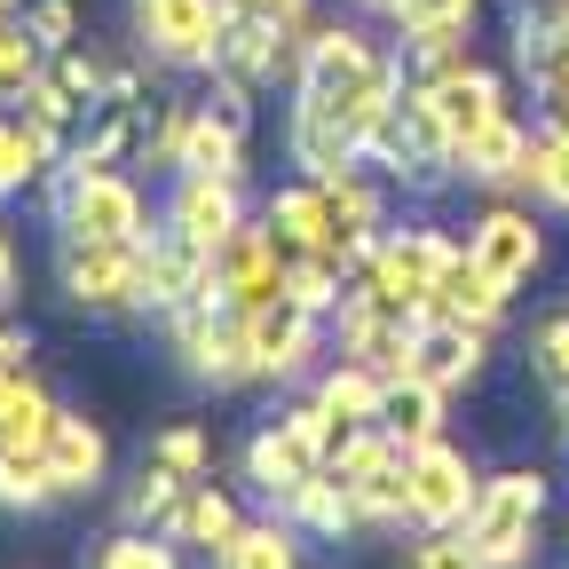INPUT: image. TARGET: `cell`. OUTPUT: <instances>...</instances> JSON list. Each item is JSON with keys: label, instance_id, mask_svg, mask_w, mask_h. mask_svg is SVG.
Segmentation results:
<instances>
[{"label": "cell", "instance_id": "19", "mask_svg": "<svg viewBox=\"0 0 569 569\" xmlns=\"http://www.w3.org/2000/svg\"><path fill=\"white\" fill-rule=\"evenodd\" d=\"M459 174L467 182H482V190H507V182H530V134L515 127V111L507 119H490L467 151H459Z\"/></svg>", "mask_w": 569, "mask_h": 569}, {"label": "cell", "instance_id": "7", "mask_svg": "<svg viewBox=\"0 0 569 569\" xmlns=\"http://www.w3.org/2000/svg\"><path fill=\"white\" fill-rule=\"evenodd\" d=\"M63 293L96 309V317H127L142 309V246H103V238H63Z\"/></svg>", "mask_w": 569, "mask_h": 569}, {"label": "cell", "instance_id": "16", "mask_svg": "<svg viewBox=\"0 0 569 569\" xmlns=\"http://www.w3.org/2000/svg\"><path fill=\"white\" fill-rule=\"evenodd\" d=\"M174 174H238L246 182V127L222 119L213 103H190L182 111V159Z\"/></svg>", "mask_w": 569, "mask_h": 569}, {"label": "cell", "instance_id": "34", "mask_svg": "<svg viewBox=\"0 0 569 569\" xmlns=\"http://www.w3.org/2000/svg\"><path fill=\"white\" fill-rule=\"evenodd\" d=\"M17 103H24V119H40V127H56V134H63L71 119H80V96H71V88L56 80V71H40V80H32Z\"/></svg>", "mask_w": 569, "mask_h": 569}, {"label": "cell", "instance_id": "39", "mask_svg": "<svg viewBox=\"0 0 569 569\" xmlns=\"http://www.w3.org/2000/svg\"><path fill=\"white\" fill-rule=\"evenodd\" d=\"M24 356H32V348H24V332L0 325V403H9V388L24 380Z\"/></svg>", "mask_w": 569, "mask_h": 569}, {"label": "cell", "instance_id": "40", "mask_svg": "<svg viewBox=\"0 0 569 569\" xmlns=\"http://www.w3.org/2000/svg\"><path fill=\"white\" fill-rule=\"evenodd\" d=\"M230 9H246V17H269V24H293V32H301L309 0H230Z\"/></svg>", "mask_w": 569, "mask_h": 569}, {"label": "cell", "instance_id": "13", "mask_svg": "<svg viewBox=\"0 0 569 569\" xmlns=\"http://www.w3.org/2000/svg\"><path fill=\"white\" fill-rule=\"evenodd\" d=\"M246 348H253L261 380H301L317 365V348H325V317H309L293 301H269V309L246 317Z\"/></svg>", "mask_w": 569, "mask_h": 569}, {"label": "cell", "instance_id": "25", "mask_svg": "<svg viewBox=\"0 0 569 569\" xmlns=\"http://www.w3.org/2000/svg\"><path fill=\"white\" fill-rule=\"evenodd\" d=\"M317 403L332 411V419H348V427H372L380 419V403H388V372H372V365H332L325 380H317Z\"/></svg>", "mask_w": 569, "mask_h": 569}, {"label": "cell", "instance_id": "1", "mask_svg": "<svg viewBox=\"0 0 569 569\" xmlns=\"http://www.w3.org/2000/svg\"><path fill=\"white\" fill-rule=\"evenodd\" d=\"M293 96L317 103V111H332L356 142H365V134L403 103V71H396V56H380L356 24H317V32H301Z\"/></svg>", "mask_w": 569, "mask_h": 569}, {"label": "cell", "instance_id": "35", "mask_svg": "<svg viewBox=\"0 0 569 569\" xmlns=\"http://www.w3.org/2000/svg\"><path fill=\"white\" fill-rule=\"evenodd\" d=\"M159 467H174V475L206 482V467H213V443H206V427H167V436H159Z\"/></svg>", "mask_w": 569, "mask_h": 569}, {"label": "cell", "instance_id": "27", "mask_svg": "<svg viewBox=\"0 0 569 569\" xmlns=\"http://www.w3.org/2000/svg\"><path fill=\"white\" fill-rule=\"evenodd\" d=\"M213 569H301V538H293V522H246L213 553Z\"/></svg>", "mask_w": 569, "mask_h": 569}, {"label": "cell", "instance_id": "41", "mask_svg": "<svg viewBox=\"0 0 569 569\" xmlns=\"http://www.w3.org/2000/svg\"><path fill=\"white\" fill-rule=\"evenodd\" d=\"M17 293V246H9V230H0V301Z\"/></svg>", "mask_w": 569, "mask_h": 569}, {"label": "cell", "instance_id": "6", "mask_svg": "<svg viewBox=\"0 0 569 569\" xmlns=\"http://www.w3.org/2000/svg\"><path fill=\"white\" fill-rule=\"evenodd\" d=\"M230 9L222 0H134V40L174 71H213L222 63Z\"/></svg>", "mask_w": 569, "mask_h": 569}, {"label": "cell", "instance_id": "9", "mask_svg": "<svg viewBox=\"0 0 569 569\" xmlns=\"http://www.w3.org/2000/svg\"><path fill=\"white\" fill-rule=\"evenodd\" d=\"M167 230L222 253L238 230H246V182L238 174H174V198H167Z\"/></svg>", "mask_w": 569, "mask_h": 569}, {"label": "cell", "instance_id": "11", "mask_svg": "<svg viewBox=\"0 0 569 569\" xmlns=\"http://www.w3.org/2000/svg\"><path fill=\"white\" fill-rule=\"evenodd\" d=\"M269 301H284V253L269 246V230L246 222L222 253H213V309L253 317V309H269Z\"/></svg>", "mask_w": 569, "mask_h": 569}, {"label": "cell", "instance_id": "4", "mask_svg": "<svg viewBox=\"0 0 569 569\" xmlns=\"http://www.w3.org/2000/svg\"><path fill=\"white\" fill-rule=\"evenodd\" d=\"M151 213H142V190L111 167H80V174H63L56 167V230L63 238H103V246H142L151 230Z\"/></svg>", "mask_w": 569, "mask_h": 569}, {"label": "cell", "instance_id": "21", "mask_svg": "<svg viewBox=\"0 0 569 569\" xmlns=\"http://www.w3.org/2000/svg\"><path fill=\"white\" fill-rule=\"evenodd\" d=\"M436 309L443 317H467V325H498V317H507V284H498V277H482V261L459 246L451 253V269H443V284H436Z\"/></svg>", "mask_w": 569, "mask_h": 569}, {"label": "cell", "instance_id": "38", "mask_svg": "<svg viewBox=\"0 0 569 569\" xmlns=\"http://www.w3.org/2000/svg\"><path fill=\"white\" fill-rule=\"evenodd\" d=\"M48 71H56V80H63V88H71V96H80V103H88V111H96V103H103V80H111V71H103V63H96V56H88V48H56V63H48Z\"/></svg>", "mask_w": 569, "mask_h": 569}, {"label": "cell", "instance_id": "43", "mask_svg": "<svg viewBox=\"0 0 569 569\" xmlns=\"http://www.w3.org/2000/svg\"><path fill=\"white\" fill-rule=\"evenodd\" d=\"M561 436H569V396H561Z\"/></svg>", "mask_w": 569, "mask_h": 569}, {"label": "cell", "instance_id": "31", "mask_svg": "<svg viewBox=\"0 0 569 569\" xmlns=\"http://www.w3.org/2000/svg\"><path fill=\"white\" fill-rule=\"evenodd\" d=\"M530 190H538V198H553V206L569 213V127L530 134Z\"/></svg>", "mask_w": 569, "mask_h": 569}, {"label": "cell", "instance_id": "24", "mask_svg": "<svg viewBox=\"0 0 569 569\" xmlns=\"http://www.w3.org/2000/svg\"><path fill=\"white\" fill-rule=\"evenodd\" d=\"M380 427L403 443V451H419V443H436L443 436V388H427V380H388V403H380Z\"/></svg>", "mask_w": 569, "mask_h": 569}, {"label": "cell", "instance_id": "10", "mask_svg": "<svg viewBox=\"0 0 569 569\" xmlns=\"http://www.w3.org/2000/svg\"><path fill=\"white\" fill-rule=\"evenodd\" d=\"M419 96L436 103V119H443V134H451V159L467 151V142H475L490 119H507V88H498V71H482L475 56L451 63V71H427Z\"/></svg>", "mask_w": 569, "mask_h": 569}, {"label": "cell", "instance_id": "3", "mask_svg": "<svg viewBox=\"0 0 569 569\" xmlns=\"http://www.w3.org/2000/svg\"><path fill=\"white\" fill-rule=\"evenodd\" d=\"M451 253H459V238H443V230H388L365 253V277H356V284H365L380 309H396V317H427Z\"/></svg>", "mask_w": 569, "mask_h": 569}, {"label": "cell", "instance_id": "33", "mask_svg": "<svg viewBox=\"0 0 569 569\" xmlns=\"http://www.w3.org/2000/svg\"><path fill=\"white\" fill-rule=\"evenodd\" d=\"M530 372H538L553 396H569V309L538 325V340H530Z\"/></svg>", "mask_w": 569, "mask_h": 569}, {"label": "cell", "instance_id": "29", "mask_svg": "<svg viewBox=\"0 0 569 569\" xmlns=\"http://www.w3.org/2000/svg\"><path fill=\"white\" fill-rule=\"evenodd\" d=\"M48 498H63V490H56L40 451H0V507H9V515H40Z\"/></svg>", "mask_w": 569, "mask_h": 569}, {"label": "cell", "instance_id": "20", "mask_svg": "<svg viewBox=\"0 0 569 569\" xmlns=\"http://www.w3.org/2000/svg\"><path fill=\"white\" fill-rule=\"evenodd\" d=\"M284 522H293V530H309V538H348L356 522H365V507H356V490L348 482H332L325 467L293 490V498H284V507H277Z\"/></svg>", "mask_w": 569, "mask_h": 569}, {"label": "cell", "instance_id": "2", "mask_svg": "<svg viewBox=\"0 0 569 569\" xmlns=\"http://www.w3.org/2000/svg\"><path fill=\"white\" fill-rule=\"evenodd\" d=\"M538 515H546V475L538 467L490 475L475 515H467V546L482 553V569H522L538 553Z\"/></svg>", "mask_w": 569, "mask_h": 569}, {"label": "cell", "instance_id": "26", "mask_svg": "<svg viewBox=\"0 0 569 569\" xmlns=\"http://www.w3.org/2000/svg\"><path fill=\"white\" fill-rule=\"evenodd\" d=\"M238 530H246L238 498H230V490H213V482H190L182 515H174V538H182V546H206V553H222Z\"/></svg>", "mask_w": 569, "mask_h": 569}, {"label": "cell", "instance_id": "15", "mask_svg": "<svg viewBox=\"0 0 569 569\" xmlns=\"http://www.w3.org/2000/svg\"><path fill=\"white\" fill-rule=\"evenodd\" d=\"M261 230H269V246L284 253V269L309 261V253H332V198H325V182L277 190V198L261 206Z\"/></svg>", "mask_w": 569, "mask_h": 569}, {"label": "cell", "instance_id": "14", "mask_svg": "<svg viewBox=\"0 0 569 569\" xmlns=\"http://www.w3.org/2000/svg\"><path fill=\"white\" fill-rule=\"evenodd\" d=\"M467 253L482 261V277H498L515 293V284H530L538 277V261H546V230L530 222L522 206H490L482 222L467 230Z\"/></svg>", "mask_w": 569, "mask_h": 569}, {"label": "cell", "instance_id": "28", "mask_svg": "<svg viewBox=\"0 0 569 569\" xmlns=\"http://www.w3.org/2000/svg\"><path fill=\"white\" fill-rule=\"evenodd\" d=\"M182 498H190V475H174V467L151 459V467L134 475V490H127V522H134V530H174Z\"/></svg>", "mask_w": 569, "mask_h": 569}, {"label": "cell", "instance_id": "18", "mask_svg": "<svg viewBox=\"0 0 569 569\" xmlns=\"http://www.w3.org/2000/svg\"><path fill=\"white\" fill-rule=\"evenodd\" d=\"M246 475H253V490H269L277 507H284V498H293V490L317 475V451H309L284 419H277V427H261V436L246 443Z\"/></svg>", "mask_w": 569, "mask_h": 569}, {"label": "cell", "instance_id": "30", "mask_svg": "<svg viewBox=\"0 0 569 569\" xmlns=\"http://www.w3.org/2000/svg\"><path fill=\"white\" fill-rule=\"evenodd\" d=\"M174 546H182L174 530H134V522H127V530L96 553V569H182V553H174Z\"/></svg>", "mask_w": 569, "mask_h": 569}, {"label": "cell", "instance_id": "23", "mask_svg": "<svg viewBox=\"0 0 569 569\" xmlns=\"http://www.w3.org/2000/svg\"><path fill=\"white\" fill-rule=\"evenodd\" d=\"M63 159V134L40 119H0V198H17L24 182H40Z\"/></svg>", "mask_w": 569, "mask_h": 569}, {"label": "cell", "instance_id": "42", "mask_svg": "<svg viewBox=\"0 0 569 569\" xmlns=\"http://www.w3.org/2000/svg\"><path fill=\"white\" fill-rule=\"evenodd\" d=\"M365 9H380V17H388V9H396V0H365Z\"/></svg>", "mask_w": 569, "mask_h": 569}, {"label": "cell", "instance_id": "36", "mask_svg": "<svg viewBox=\"0 0 569 569\" xmlns=\"http://www.w3.org/2000/svg\"><path fill=\"white\" fill-rule=\"evenodd\" d=\"M411 569H482V553L467 546V530H419Z\"/></svg>", "mask_w": 569, "mask_h": 569}, {"label": "cell", "instance_id": "8", "mask_svg": "<svg viewBox=\"0 0 569 569\" xmlns=\"http://www.w3.org/2000/svg\"><path fill=\"white\" fill-rule=\"evenodd\" d=\"M174 356H182V372L206 380V388H246V380H261L238 309H174Z\"/></svg>", "mask_w": 569, "mask_h": 569}, {"label": "cell", "instance_id": "5", "mask_svg": "<svg viewBox=\"0 0 569 569\" xmlns=\"http://www.w3.org/2000/svg\"><path fill=\"white\" fill-rule=\"evenodd\" d=\"M475 498H482V482H475V467H467L459 443L436 436V443L403 451V507H411V530H467Z\"/></svg>", "mask_w": 569, "mask_h": 569}, {"label": "cell", "instance_id": "37", "mask_svg": "<svg viewBox=\"0 0 569 569\" xmlns=\"http://www.w3.org/2000/svg\"><path fill=\"white\" fill-rule=\"evenodd\" d=\"M24 32L56 56V48L80 40V9H71V0H32V9H24Z\"/></svg>", "mask_w": 569, "mask_h": 569}, {"label": "cell", "instance_id": "12", "mask_svg": "<svg viewBox=\"0 0 569 569\" xmlns=\"http://www.w3.org/2000/svg\"><path fill=\"white\" fill-rule=\"evenodd\" d=\"M482 325H467V317H443V309H427L419 325H411V380H427V388H467L475 372H482Z\"/></svg>", "mask_w": 569, "mask_h": 569}, {"label": "cell", "instance_id": "17", "mask_svg": "<svg viewBox=\"0 0 569 569\" xmlns=\"http://www.w3.org/2000/svg\"><path fill=\"white\" fill-rule=\"evenodd\" d=\"M48 475H56V490L63 498H88L103 475H111V436L96 419H80V411H63V427H56V443H48Z\"/></svg>", "mask_w": 569, "mask_h": 569}, {"label": "cell", "instance_id": "32", "mask_svg": "<svg viewBox=\"0 0 569 569\" xmlns=\"http://www.w3.org/2000/svg\"><path fill=\"white\" fill-rule=\"evenodd\" d=\"M40 40L24 32V24H0V96H24L32 80H40Z\"/></svg>", "mask_w": 569, "mask_h": 569}, {"label": "cell", "instance_id": "22", "mask_svg": "<svg viewBox=\"0 0 569 569\" xmlns=\"http://www.w3.org/2000/svg\"><path fill=\"white\" fill-rule=\"evenodd\" d=\"M56 427H63V403L24 372V380L9 388V403H0V451H40V459H48Z\"/></svg>", "mask_w": 569, "mask_h": 569}]
</instances>
